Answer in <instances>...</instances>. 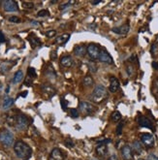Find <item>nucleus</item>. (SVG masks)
<instances>
[{"mask_svg": "<svg viewBox=\"0 0 158 160\" xmlns=\"http://www.w3.org/2000/svg\"><path fill=\"white\" fill-rule=\"evenodd\" d=\"M14 150L18 158L22 160H28L32 154L31 148L26 143L22 142V141H18V142L15 143Z\"/></svg>", "mask_w": 158, "mask_h": 160, "instance_id": "f257e3e1", "label": "nucleus"}, {"mask_svg": "<svg viewBox=\"0 0 158 160\" xmlns=\"http://www.w3.org/2000/svg\"><path fill=\"white\" fill-rule=\"evenodd\" d=\"M107 96H108V92H107L106 87L102 84H97L93 89L90 99L94 103H102L107 98Z\"/></svg>", "mask_w": 158, "mask_h": 160, "instance_id": "f03ea898", "label": "nucleus"}, {"mask_svg": "<svg viewBox=\"0 0 158 160\" xmlns=\"http://www.w3.org/2000/svg\"><path fill=\"white\" fill-rule=\"evenodd\" d=\"M14 135L13 133L9 131L7 129H3L0 131V143L2 144L6 148H9L14 144Z\"/></svg>", "mask_w": 158, "mask_h": 160, "instance_id": "7ed1b4c3", "label": "nucleus"}, {"mask_svg": "<svg viewBox=\"0 0 158 160\" xmlns=\"http://www.w3.org/2000/svg\"><path fill=\"white\" fill-rule=\"evenodd\" d=\"M100 47L98 45L95 44H90L88 45L86 48V53L88 54L90 59L92 60H96L99 59V55H100Z\"/></svg>", "mask_w": 158, "mask_h": 160, "instance_id": "20e7f679", "label": "nucleus"}, {"mask_svg": "<svg viewBox=\"0 0 158 160\" xmlns=\"http://www.w3.org/2000/svg\"><path fill=\"white\" fill-rule=\"evenodd\" d=\"M29 124L28 117L25 114H18L17 116V122H16V128L18 130H25L27 128Z\"/></svg>", "mask_w": 158, "mask_h": 160, "instance_id": "39448f33", "label": "nucleus"}, {"mask_svg": "<svg viewBox=\"0 0 158 160\" xmlns=\"http://www.w3.org/2000/svg\"><path fill=\"white\" fill-rule=\"evenodd\" d=\"M141 142L148 148H151L154 146V137L149 133H144L141 135Z\"/></svg>", "mask_w": 158, "mask_h": 160, "instance_id": "423d86ee", "label": "nucleus"}, {"mask_svg": "<svg viewBox=\"0 0 158 160\" xmlns=\"http://www.w3.org/2000/svg\"><path fill=\"white\" fill-rule=\"evenodd\" d=\"M99 60H100L101 62H104L106 64H110V65L114 64V59H112V55L110 54L108 50H107L106 49H104V48H101V50H100Z\"/></svg>", "mask_w": 158, "mask_h": 160, "instance_id": "0eeeda50", "label": "nucleus"}, {"mask_svg": "<svg viewBox=\"0 0 158 160\" xmlns=\"http://www.w3.org/2000/svg\"><path fill=\"white\" fill-rule=\"evenodd\" d=\"M1 3L2 6H3V9L6 12H17V11H18V3L14 0H5Z\"/></svg>", "mask_w": 158, "mask_h": 160, "instance_id": "6e6552de", "label": "nucleus"}, {"mask_svg": "<svg viewBox=\"0 0 158 160\" xmlns=\"http://www.w3.org/2000/svg\"><path fill=\"white\" fill-rule=\"evenodd\" d=\"M80 110L82 114H91L95 112V107L87 102H81L80 103Z\"/></svg>", "mask_w": 158, "mask_h": 160, "instance_id": "1a4fd4ad", "label": "nucleus"}, {"mask_svg": "<svg viewBox=\"0 0 158 160\" xmlns=\"http://www.w3.org/2000/svg\"><path fill=\"white\" fill-rule=\"evenodd\" d=\"M138 123L142 127L149 128V129H153V123L151 122V119H148L146 116H140L138 117Z\"/></svg>", "mask_w": 158, "mask_h": 160, "instance_id": "9d476101", "label": "nucleus"}, {"mask_svg": "<svg viewBox=\"0 0 158 160\" xmlns=\"http://www.w3.org/2000/svg\"><path fill=\"white\" fill-rule=\"evenodd\" d=\"M121 154L124 160H133V150L130 146H124L121 148Z\"/></svg>", "mask_w": 158, "mask_h": 160, "instance_id": "9b49d317", "label": "nucleus"}, {"mask_svg": "<svg viewBox=\"0 0 158 160\" xmlns=\"http://www.w3.org/2000/svg\"><path fill=\"white\" fill-rule=\"evenodd\" d=\"M130 30V26L129 25H123L121 26H118V27H114L112 29V31L114 32V33H116L118 34V35H125V34H127L128 32Z\"/></svg>", "mask_w": 158, "mask_h": 160, "instance_id": "f8f14e48", "label": "nucleus"}, {"mask_svg": "<svg viewBox=\"0 0 158 160\" xmlns=\"http://www.w3.org/2000/svg\"><path fill=\"white\" fill-rule=\"evenodd\" d=\"M41 89H42V91L44 92L45 94H47L49 97H52V96H54L56 93V90L54 89V87H52V85H50V84H42Z\"/></svg>", "mask_w": 158, "mask_h": 160, "instance_id": "ddd939ff", "label": "nucleus"}, {"mask_svg": "<svg viewBox=\"0 0 158 160\" xmlns=\"http://www.w3.org/2000/svg\"><path fill=\"white\" fill-rule=\"evenodd\" d=\"M50 157L53 160H64L65 158V154L63 153V151L59 148H53L50 153Z\"/></svg>", "mask_w": 158, "mask_h": 160, "instance_id": "4468645a", "label": "nucleus"}, {"mask_svg": "<svg viewBox=\"0 0 158 160\" xmlns=\"http://www.w3.org/2000/svg\"><path fill=\"white\" fill-rule=\"evenodd\" d=\"M119 84H120L119 81L116 78V77H111V78H110V86H109L110 91L116 92V90H118Z\"/></svg>", "mask_w": 158, "mask_h": 160, "instance_id": "2eb2a0df", "label": "nucleus"}, {"mask_svg": "<svg viewBox=\"0 0 158 160\" xmlns=\"http://www.w3.org/2000/svg\"><path fill=\"white\" fill-rule=\"evenodd\" d=\"M73 63H74L73 58H72L70 55H65V57L60 58V64L63 66V67L69 68L73 65Z\"/></svg>", "mask_w": 158, "mask_h": 160, "instance_id": "dca6fc26", "label": "nucleus"}, {"mask_svg": "<svg viewBox=\"0 0 158 160\" xmlns=\"http://www.w3.org/2000/svg\"><path fill=\"white\" fill-rule=\"evenodd\" d=\"M74 53L75 55L79 57H84L86 53V48L82 45H79V46H76L74 48Z\"/></svg>", "mask_w": 158, "mask_h": 160, "instance_id": "f3484780", "label": "nucleus"}, {"mask_svg": "<svg viewBox=\"0 0 158 160\" xmlns=\"http://www.w3.org/2000/svg\"><path fill=\"white\" fill-rule=\"evenodd\" d=\"M28 41L30 43L31 47L33 48V49H35L36 47H38L41 45V41H40V39L38 37H36L35 35H33V34H31V35L28 36Z\"/></svg>", "mask_w": 158, "mask_h": 160, "instance_id": "a211bd4d", "label": "nucleus"}, {"mask_svg": "<svg viewBox=\"0 0 158 160\" xmlns=\"http://www.w3.org/2000/svg\"><path fill=\"white\" fill-rule=\"evenodd\" d=\"M69 38H70V34H62V35H60L55 39V43L58 45H64L68 42Z\"/></svg>", "mask_w": 158, "mask_h": 160, "instance_id": "6ab92c4d", "label": "nucleus"}, {"mask_svg": "<svg viewBox=\"0 0 158 160\" xmlns=\"http://www.w3.org/2000/svg\"><path fill=\"white\" fill-rule=\"evenodd\" d=\"M96 153L99 156H105L108 153V146L107 145H98L96 148Z\"/></svg>", "mask_w": 158, "mask_h": 160, "instance_id": "aec40b11", "label": "nucleus"}, {"mask_svg": "<svg viewBox=\"0 0 158 160\" xmlns=\"http://www.w3.org/2000/svg\"><path fill=\"white\" fill-rule=\"evenodd\" d=\"M23 79V72L21 70H18L15 73L14 78H13V84H18L22 81Z\"/></svg>", "mask_w": 158, "mask_h": 160, "instance_id": "412c9836", "label": "nucleus"}, {"mask_svg": "<svg viewBox=\"0 0 158 160\" xmlns=\"http://www.w3.org/2000/svg\"><path fill=\"white\" fill-rule=\"evenodd\" d=\"M13 104H14V99L11 97H6L3 101L2 108H3V110H8V109H10L13 106Z\"/></svg>", "mask_w": 158, "mask_h": 160, "instance_id": "4be33fe9", "label": "nucleus"}, {"mask_svg": "<svg viewBox=\"0 0 158 160\" xmlns=\"http://www.w3.org/2000/svg\"><path fill=\"white\" fill-rule=\"evenodd\" d=\"M132 150L135 151L137 154H141L143 153V146H142L141 143L138 142V141H135L132 145Z\"/></svg>", "mask_w": 158, "mask_h": 160, "instance_id": "5701e85b", "label": "nucleus"}, {"mask_svg": "<svg viewBox=\"0 0 158 160\" xmlns=\"http://www.w3.org/2000/svg\"><path fill=\"white\" fill-rule=\"evenodd\" d=\"M11 67H12V64H11L9 61H5V62L1 63V65H0V72L3 74L7 73V72L11 69Z\"/></svg>", "mask_w": 158, "mask_h": 160, "instance_id": "b1692460", "label": "nucleus"}, {"mask_svg": "<svg viewBox=\"0 0 158 160\" xmlns=\"http://www.w3.org/2000/svg\"><path fill=\"white\" fill-rule=\"evenodd\" d=\"M82 84L84 85V86H92L93 84H94V80L92 79V77L90 76H86L84 77V80H82Z\"/></svg>", "mask_w": 158, "mask_h": 160, "instance_id": "393cba45", "label": "nucleus"}, {"mask_svg": "<svg viewBox=\"0 0 158 160\" xmlns=\"http://www.w3.org/2000/svg\"><path fill=\"white\" fill-rule=\"evenodd\" d=\"M112 121L114 122H117L121 119V114L119 113L118 111H114V113L112 114Z\"/></svg>", "mask_w": 158, "mask_h": 160, "instance_id": "a878e982", "label": "nucleus"}, {"mask_svg": "<svg viewBox=\"0 0 158 160\" xmlns=\"http://www.w3.org/2000/svg\"><path fill=\"white\" fill-rule=\"evenodd\" d=\"M7 122L11 126H16V122H17V116H9L7 117Z\"/></svg>", "mask_w": 158, "mask_h": 160, "instance_id": "bb28decb", "label": "nucleus"}, {"mask_svg": "<svg viewBox=\"0 0 158 160\" xmlns=\"http://www.w3.org/2000/svg\"><path fill=\"white\" fill-rule=\"evenodd\" d=\"M46 75H47V77H49V78H55V76H56L55 71L53 70V68L52 67V66H50V67L47 69Z\"/></svg>", "mask_w": 158, "mask_h": 160, "instance_id": "cd10ccee", "label": "nucleus"}, {"mask_svg": "<svg viewBox=\"0 0 158 160\" xmlns=\"http://www.w3.org/2000/svg\"><path fill=\"white\" fill-rule=\"evenodd\" d=\"M88 68H89V71L91 72V73H96L97 72V65L95 64L94 61H90V62H88Z\"/></svg>", "mask_w": 158, "mask_h": 160, "instance_id": "c85d7f7f", "label": "nucleus"}, {"mask_svg": "<svg viewBox=\"0 0 158 160\" xmlns=\"http://www.w3.org/2000/svg\"><path fill=\"white\" fill-rule=\"evenodd\" d=\"M27 76H28V77H30L31 79L36 78V77H37V74H36V70H35V68H33V67H29V68H28V70H27Z\"/></svg>", "mask_w": 158, "mask_h": 160, "instance_id": "c756f323", "label": "nucleus"}, {"mask_svg": "<svg viewBox=\"0 0 158 160\" xmlns=\"http://www.w3.org/2000/svg\"><path fill=\"white\" fill-rule=\"evenodd\" d=\"M22 7L25 8V9H33L34 8V4L32 3V2H29V1H23L22 2Z\"/></svg>", "mask_w": 158, "mask_h": 160, "instance_id": "7c9ffc66", "label": "nucleus"}, {"mask_svg": "<svg viewBox=\"0 0 158 160\" xmlns=\"http://www.w3.org/2000/svg\"><path fill=\"white\" fill-rule=\"evenodd\" d=\"M37 16L40 18H45V17H48V16H50V12L48 10H41L38 12V14Z\"/></svg>", "mask_w": 158, "mask_h": 160, "instance_id": "2f4dec72", "label": "nucleus"}, {"mask_svg": "<svg viewBox=\"0 0 158 160\" xmlns=\"http://www.w3.org/2000/svg\"><path fill=\"white\" fill-rule=\"evenodd\" d=\"M70 114H71L72 117H75V118H77V117L80 116L79 111H78L77 109H71V110H70Z\"/></svg>", "mask_w": 158, "mask_h": 160, "instance_id": "473e14b6", "label": "nucleus"}, {"mask_svg": "<svg viewBox=\"0 0 158 160\" xmlns=\"http://www.w3.org/2000/svg\"><path fill=\"white\" fill-rule=\"evenodd\" d=\"M9 21H11V22H14V23H20V18L18 17H16V16H13V17L9 18Z\"/></svg>", "mask_w": 158, "mask_h": 160, "instance_id": "72a5a7b5", "label": "nucleus"}, {"mask_svg": "<svg viewBox=\"0 0 158 160\" xmlns=\"http://www.w3.org/2000/svg\"><path fill=\"white\" fill-rule=\"evenodd\" d=\"M123 122H120V123L117 125V127H116V135H121V133H122V128H123Z\"/></svg>", "mask_w": 158, "mask_h": 160, "instance_id": "f704fd0d", "label": "nucleus"}, {"mask_svg": "<svg viewBox=\"0 0 158 160\" xmlns=\"http://www.w3.org/2000/svg\"><path fill=\"white\" fill-rule=\"evenodd\" d=\"M64 144H65V146H67L68 148H73L74 146V143H73V141H72L71 139H67V140H65Z\"/></svg>", "mask_w": 158, "mask_h": 160, "instance_id": "c9c22d12", "label": "nucleus"}, {"mask_svg": "<svg viewBox=\"0 0 158 160\" xmlns=\"http://www.w3.org/2000/svg\"><path fill=\"white\" fill-rule=\"evenodd\" d=\"M45 34H46V36H47V37H49V38H52V37L55 36L56 31H55V30H49V31H47Z\"/></svg>", "mask_w": 158, "mask_h": 160, "instance_id": "e433bc0d", "label": "nucleus"}, {"mask_svg": "<svg viewBox=\"0 0 158 160\" xmlns=\"http://www.w3.org/2000/svg\"><path fill=\"white\" fill-rule=\"evenodd\" d=\"M60 104H61V107H62V109L64 111L66 110L67 109V106H68V102H67V100H65V99H61L60 100Z\"/></svg>", "mask_w": 158, "mask_h": 160, "instance_id": "4c0bfd02", "label": "nucleus"}, {"mask_svg": "<svg viewBox=\"0 0 158 160\" xmlns=\"http://www.w3.org/2000/svg\"><path fill=\"white\" fill-rule=\"evenodd\" d=\"M157 52H158V46L154 43L151 47V53L152 54H155V53H157Z\"/></svg>", "mask_w": 158, "mask_h": 160, "instance_id": "58836bf2", "label": "nucleus"}, {"mask_svg": "<svg viewBox=\"0 0 158 160\" xmlns=\"http://www.w3.org/2000/svg\"><path fill=\"white\" fill-rule=\"evenodd\" d=\"M32 80H33V79H31L30 77L27 76V78H26L25 82V85H29V86H30V85L32 84Z\"/></svg>", "mask_w": 158, "mask_h": 160, "instance_id": "ea45409f", "label": "nucleus"}, {"mask_svg": "<svg viewBox=\"0 0 158 160\" xmlns=\"http://www.w3.org/2000/svg\"><path fill=\"white\" fill-rule=\"evenodd\" d=\"M146 160H158V156H156L155 154H149Z\"/></svg>", "mask_w": 158, "mask_h": 160, "instance_id": "a19ab883", "label": "nucleus"}, {"mask_svg": "<svg viewBox=\"0 0 158 160\" xmlns=\"http://www.w3.org/2000/svg\"><path fill=\"white\" fill-rule=\"evenodd\" d=\"M69 2H67V3H65V4H62V5H60V7H59V10H65V9H67V8L69 7Z\"/></svg>", "mask_w": 158, "mask_h": 160, "instance_id": "79ce46f5", "label": "nucleus"}, {"mask_svg": "<svg viewBox=\"0 0 158 160\" xmlns=\"http://www.w3.org/2000/svg\"><path fill=\"white\" fill-rule=\"evenodd\" d=\"M151 65H152V68H153L154 70H157L158 71V61H153Z\"/></svg>", "mask_w": 158, "mask_h": 160, "instance_id": "37998d69", "label": "nucleus"}, {"mask_svg": "<svg viewBox=\"0 0 158 160\" xmlns=\"http://www.w3.org/2000/svg\"><path fill=\"white\" fill-rule=\"evenodd\" d=\"M5 41H6V39H5L4 34L2 33L1 31H0V43H4Z\"/></svg>", "mask_w": 158, "mask_h": 160, "instance_id": "c03bdc74", "label": "nucleus"}, {"mask_svg": "<svg viewBox=\"0 0 158 160\" xmlns=\"http://www.w3.org/2000/svg\"><path fill=\"white\" fill-rule=\"evenodd\" d=\"M127 72L129 75H132V72H133V67L132 66H128L127 67Z\"/></svg>", "mask_w": 158, "mask_h": 160, "instance_id": "a18cd8bd", "label": "nucleus"}, {"mask_svg": "<svg viewBox=\"0 0 158 160\" xmlns=\"http://www.w3.org/2000/svg\"><path fill=\"white\" fill-rule=\"evenodd\" d=\"M50 57H52V59H54V58H56V53L55 52H52V54H50Z\"/></svg>", "mask_w": 158, "mask_h": 160, "instance_id": "49530a36", "label": "nucleus"}, {"mask_svg": "<svg viewBox=\"0 0 158 160\" xmlns=\"http://www.w3.org/2000/svg\"><path fill=\"white\" fill-rule=\"evenodd\" d=\"M108 160H117V157L116 155H112V156H110V158Z\"/></svg>", "mask_w": 158, "mask_h": 160, "instance_id": "de8ad7c7", "label": "nucleus"}, {"mask_svg": "<svg viewBox=\"0 0 158 160\" xmlns=\"http://www.w3.org/2000/svg\"><path fill=\"white\" fill-rule=\"evenodd\" d=\"M90 3H91L92 5H98L101 3V1H91Z\"/></svg>", "mask_w": 158, "mask_h": 160, "instance_id": "09e8293b", "label": "nucleus"}, {"mask_svg": "<svg viewBox=\"0 0 158 160\" xmlns=\"http://www.w3.org/2000/svg\"><path fill=\"white\" fill-rule=\"evenodd\" d=\"M9 89H10V87H9V86H8V87H7V89H6V93H8V92H9Z\"/></svg>", "mask_w": 158, "mask_h": 160, "instance_id": "8fccbe9b", "label": "nucleus"}, {"mask_svg": "<svg viewBox=\"0 0 158 160\" xmlns=\"http://www.w3.org/2000/svg\"><path fill=\"white\" fill-rule=\"evenodd\" d=\"M56 2H57V1H50V3H52V4H54V3H56Z\"/></svg>", "mask_w": 158, "mask_h": 160, "instance_id": "3c124183", "label": "nucleus"}, {"mask_svg": "<svg viewBox=\"0 0 158 160\" xmlns=\"http://www.w3.org/2000/svg\"><path fill=\"white\" fill-rule=\"evenodd\" d=\"M155 44H156L157 46H158V36H157V39H156V43H155Z\"/></svg>", "mask_w": 158, "mask_h": 160, "instance_id": "603ef678", "label": "nucleus"}, {"mask_svg": "<svg viewBox=\"0 0 158 160\" xmlns=\"http://www.w3.org/2000/svg\"><path fill=\"white\" fill-rule=\"evenodd\" d=\"M139 160H143V159H139Z\"/></svg>", "mask_w": 158, "mask_h": 160, "instance_id": "864d4df0", "label": "nucleus"}]
</instances>
